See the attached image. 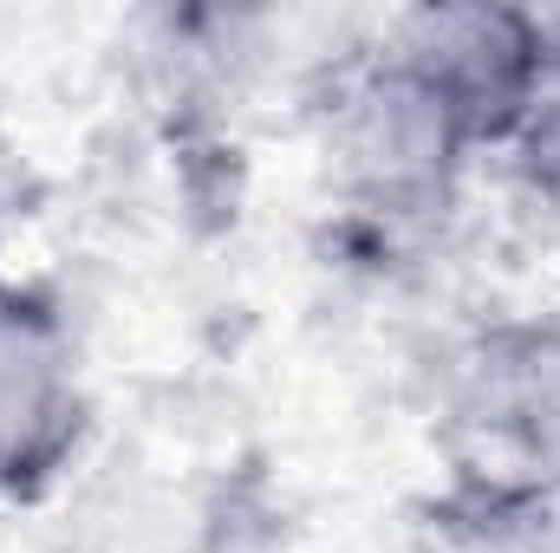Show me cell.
Segmentation results:
<instances>
[{
	"label": "cell",
	"mask_w": 560,
	"mask_h": 553,
	"mask_svg": "<svg viewBox=\"0 0 560 553\" xmlns=\"http://www.w3.org/2000/svg\"><path fill=\"white\" fill-rule=\"evenodd\" d=\"M378 52H392L423 92L456 118L469 150H515L555 66V26L535 7L502 0H443L411 7L385 26Z\"/></svg>",
	"instance_id": "6da1fadb"
},
{
	"label": "cell",
	"mask_w": 560,
	"mask_h": 553,
	"mask_svg": "<svg viewBox=\"0 0 560 553\" xmlns=\"http://www.w3.org/2000/svg\"><path fill=\"white\" fill-rule=\"evenodd\" d=\"M450 456L482 508H528L560 489V339H482L450 398Z\"/></svg>",
	"instance_id": "7a4b0ae2"
},
{
	"label": "cell",
	"mask_w": 560,
	"mask_h": 553,
	"mask_svg": "<svg viewBox=\"0 0 560 553\" xmlns=\"http://www.w3.org/2000/svg\"><path fill=\"white\" fill-rule=\"evenodd\" d=\"M332 156L359 209L385 222H418L450 202L476 150L418 79L372 46L332 92Z\"/></svg>",
	"instance_id": "3957f363"
},
{
	"label": "cell",
	"mask_w": 560,
	"mask_h": 553,
	"mask_svg": "<svg viewBox=\"0 0 560 553\" xmlns=\"http://www.w3.org/2000/svg\"><path fill=\"white\" fill-rule=\"evenodd\" d=\"M92 430L85 372L66 319L33 286L0 280V495L46 502Z\"/></svg>",
	"instance_id": "277c9868"
},
{
	"label": "cell",
	"mask_w": 560,
	"mask_h": 553,
	"mask_svg": "<svg viewBox=\"0 0 560 553\" xmlns=\"http://www.w3.org/2000/svg\"><path fill=\"white\" fill-rule=\"evenodd\" d=\"M548 26H555V66H548V92H541V105H535L528 131H522V143H515V156H522V169H528L535 183L560 189V13H548Z\"/></svg>",
	"instance_id": "5b68a950"
}]
</instances>
